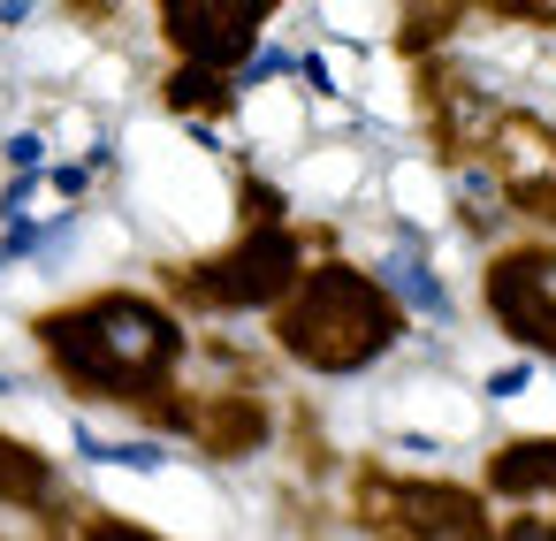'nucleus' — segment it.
<instances>
[{
    "label": "nucleus",
    "instance_id": "f257e3e1",
    "mask_svg": "<svg viewBox=\"0 0 556 541\" xmlns=\"http://www.w3.org/2000/svg\"><path fill=\"white\" fill-rule=\"evenodd\" d=\"M282 343L305 366L351 374V366H366V358H381L396 343V305L351 267H313L298 305H290V320H282Z\"/></svg>",
    "mask_w": 556,
    "mask_h": 541
},
{
    "label": "nucleus",
    "instance_id": "f03ea898",
    "mask_svg": "<svg viewBox=\"0 0 556 541\" xmlns=\"http://www.w3.org/2000/svg\"><path fill=\"white\" fill-rule=\"evenodd\" d=\"M47 343H54V358H62L70 374L115 389V381L161 374V358L176 351V328H168V313L146 305V298H100V305H85V313H62V320L47 328Z\"/></svg>",
    "mask_w": 556,
    "mask_h": 541
},
{
    "label": "nucleus",
    "instance_id": "7ed1b4c3",
    "mask_svg": "<svg viewBox=\"0 0 556 541\" xmlns=\"http://www.w3.org/2000/svg\"><path fill=\"white\" fill-rule=\"evenodd\" d=\"M168 39L191 54V70H229L260 39V9H229V0H176Z\"/></svg>",
    "mask_w": 556,
    "mask_h": 541
},
{
    "label": "nucleus",
    "instance_id": "20e7f679",
    "mask_svg": "<svg viewBox=\"0 0 556 541\" xmlns=\"http://www.w3.org/2000/svg\"><path fill=\"white\" fill-rule=\"evenodd\" d=\"M488 298H495V320H503L518 343L556 351V305H548V260H541V252L503 260V267H495V282H488Z\"/></svg>",
    "mask_w": 556,
    "mask_h": 541
},
{
    "label": "nucleus",
    "instance_id": "39448f33",
    "mask_svg": "<svg viewBox=\"0 0 556 541\" xmlns=\"http://www.w3.org/2000/svg\"><path fill=\"white\" fill-rule=\"evenodd\" d=\"M290 282H298V237H282V229H260V237L237 244V260L214 275V290L237 298V305H260V298H275V290H290Z\"/></svg>",
    "mask_w": 556,
    "mask_h": 541
},
{
    "label": "nucleus",
    "instance_id": "423d86ee",
    "mask_svg": "<svg viewBox=\"0 0 556 541\" xmlns=\"http://www.w3.org/2000/svg\"><path fill=\"white\" fill-rule=\"evenodd\" d=\"M412 511H419V541H488V526L465 495H419Z\"/></svg>",
    "mask_w": 556,
    "mask_h": 541
},
{
    "label": "nucleus",
    "instance_id": "0eeeda50",
    "mask_svg": "<svg viewBox=\"0 0 556 541\" xmlns=\"http://www.w3.org/2000/svg\"><path fill=\"white\" fill-rule=\"evenodd\" d=\"M533 480H556V442H518L495 457V495H518Z\"/></svg>",
    "mask_w": 556,
    "mask_h": 541
},
{
    "label": "nucleus",
    "instance_id": "6e6552de",
    "mask_svg": "<svg viewBox=\"0 0 556 541\" xmlns=\"http://www.w3.org/2000/svg\"><path fill=\"white\" fill-rule=\"evenodd\" d=\"M47 488H54V473L24 442H0V495H9V503H39Z\"/></svg>",
    "mask_w": 556,
    "mask_h": 541
},
{
    "label": "nucleus",
    "instance_id": "1a4fd4ad",
    "mask_svg": "<svg viewBox=\"0 0 556 541\" xmlns=\"http://www.w3.org/2000/svg\"><path fill=\"white\" fill-rule=\"evenodd\" d=\"M389 282H396V290H404V298H412L419 313H434V320L450 313V298H442V282H434V275H427V267H419L412 252H396V260H389Z\"/></svg>",
    "mask_w": 556,
    "mask_h": 541
},
{
    "label": "nucleus",
    "instance_id": "9d476101",
    "mask_svg": "<svg viewBox=\"0 0 556 541\" xmlns=\"http://www.w3.org/2000/svg\"><path fill=\"white\" fill-rule=\"evenodd\" d=\"M168 100L176 108H206V100H237V85H222L214 70H184V77H168Z\"/></svg>",
    "mask_w": 556,
    "mask_h": 541
},
{
    "label": "nucleus",
    "instance_id": "9b49d317",
    "mask_svg": "<svg viewBox=\"0 0 556 541\" xmlns=\"http://www.w3.org/2000/svg\"><path fill=\"white\" fill-rule=\"evenodd\" d=\"M39 153H47V138H39V130H24V138H9V161H16V168H39Z\"/></svg>",
    "mask_w": 556,
    "mask_h": 541
},
{
    "label": "nucleus",
    "instance_id": "f8f14e48",
    "mask_svg": "<svg viewBox=\"0 0 556 541\" xmlns=\"http://www.w3.org/2000/svg\"><path fill=\"white\" fill-rule=\"evenodd\" d=\"M275 70H298V62H290V54H252V70H244L237 85H260V77H275Z\"/></svg>",
    "mask_w": 556,
    "mask_h": 541
},
{
    "label": "nucleus",
    "instance_id": "ddd939ff",
    "mask_svg": "<svg viewBox=\"0 0 556 541\" xmlns=\"http://www.w3.org/2000/svg\"><path fill=\"white\" fill-rule=\"evenodd\" d=\"M518 389H526V366H503V374L488 381V397H518Z\"/></svg>",
    "mask_w": 556,
    "mask_h": 541
},
{
    "label": "nucleus",
    "instance_id": "4468645a",
    "mask_svg": "<svg viewBox=\"0 0 556 541\" xmlns=\"http://www.w3.org/2000/svg\"><path fill=\"white\" fill-rule=\"evenodd\" d=\"M100 541H153V533H138V526H108Z\"/></svg>",
    "mask_w": 556,
    "mask_h": 541
},
{
    "label": "nucleus",
    "instance_id": "2eb2a0df",
    "mask_svg": "<svg viewBox=\"0 0 556 541\" xmlns=\"http://www.w3.org/2000/svg\"><path fill=\"white\" fill-rule=\"evenodd\" d=\"M0 267H9V252H0Z\"/></svg>",
    "mask_w": 556,
    "mask_h": 541
},
{
    "label": "nucleus",
    "instance_id": "dca6fc26",
    "mask_svg": "<svg viewBox=\"0 0 556 541\" xmlns=\"http://www.w3.org/2000/svg\"><path fill=\"white\" fill-rule=\"evenodd\" d=\"M0 389H9V381H0Z\"/></svg>",
    "mask_w": 556,
    "mask_h": 541
}]
</instances>
